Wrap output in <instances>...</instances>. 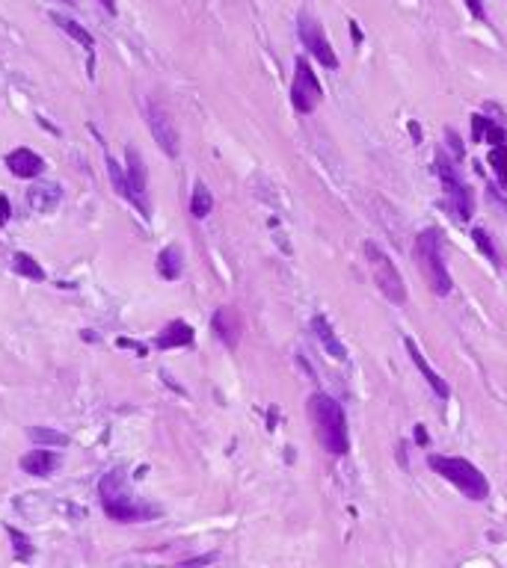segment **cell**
Instances as JSON below:
<instances>
[{"instance_id":"cell-8","label":"cell","mask_w":507,"mask_h":568,"mask_svg":"<svg viewBox=\"0 0 507 568\" xmlns=\"http://www.w3.org/2000/svg\"><path fill=\"white\" fill-rule=\"evenodd\" d=\"M294 68L297 71H294V80H291V107L297 112H303V116H308V112L320 104V98H324V86H320L312 62L306 57H297Z\"/></svg>"},{"instance_id":"cell-10","label":"cell","mask_w":507,"mask_h":568,"mask_svg":"<svg viewBox=\"0 0 507 568\" xmlns=\"http://www.w3.org/2000/svg\"><path fill=\"white\" fill-rule=\"evenodd\" d=\"M125 160H128V166H125V175H128V187H131V205L137 207L143 217L148 219L152 217V205H148V198H145V189H148V175H145V163L140 157V151L128 145L125 148Z\"/></svg>"},{"instance_id":"cell-7","label":"cell","mask_w":507,"mask_h":568,"mask_svg":"<svg viewBox=\"0 0 507 568\" xmlns=\"http://www.w3.org/2000/svg\"><path fill=\"white\" fill-rule=\"evenodd\" d=\"M297 36H300L303 48L317 59V66H324L329 71L338 68V57H336V48H332L329 36L324 30V24H320L317 18H312L308 12H300V18H297Z\"/></svg>"},{"instance_id":"cell-34","label":"cell","mask_w":507,"mask_h":568,"mask_svg":"<svg viewBox=\"0 0 507 568\" xmlns=\"http://www.w3.org/2000/svg\"><path fill=\"white\" fill-rule=\"evenodd\" d=\"M101 3H104V9L110 12V15H116V0H101Z\"/></svg>"},{"instance_id":"cell-12","label":"cell","mask_w":507,"mask_h":568,"mask_svg":"<svg viewBox=\"0 0 507 568\" xmlns=\"http://www.w3.org/2000/svg\"><path fill=\"white\" fill-rule=\"evenodd\" d=\"M404 347H406V352H410V358H413V364L418 367V373L424 376V382H427L430 388H434V394H436L439 400H448V397H451V388H448V382H445V379H442V376H439L434 367H430V361L424 358V352L418 349L415 340H413V337H404Z\"/></svg>"},{"instance_id":"cell-3","label":"cell","mask_w":507,"mask_h":568,"mask_svg":"<svg viewBox=\"0 0 507 568\" xmlns=\"http://www.w3.org/2000/svg\"><path fill=\"white\" fill-rule=\"evenodd\" d=\"M427 465L434 468L442 479H448V483L460 491V495H466L469 500L475 503H484L490 497V483L487 476L480 474V468H475L469 459L463 456H439V453H430L427 456Z\"/></svg>"},{"instance_id":"cell-19","label":"cell","mask_w":507,"mask_h":568,"mask_svg":"<svg viewBox=\"0 0 507 568\" xmlns=\"http://www.w3.org/2000/svg\"><path fill=\"white\" fill-rule=\"evenodd\" d=\"M51 21H54V24H57V27L63 30V33H69V36H71V39L78 42V45H83L86 50H95V39H92V33L86 30L83 24H78L74 18L63 15V12H51Z\"/></svg>"},{"instance_id":"cell-15","label":"cell","mask_w":507,"mask_h":568,"mask_svg":"<svg viewBox=\"0 0 507 568\" xmlns=\"http://www.w3.org/2000/svg\"><path fill=\"white\" fill-rule=\"evenodd\" d=\"M59 459L54 450H30L27 456H21V471L30 476H51L59 468Z\"/></svg>"},{"instance_id":"cell-21","label":"cell","mask_w":507,"mask_h":568,"mask_svg":"<svg viewBox=\"0 0 507 568\" xmlns=\"http://www.w3.org/2000/svg\"><path fill=\"white\" fill-rule=\"evenodd\" d=\"M211 210H214V196H211V189H208L202 181H196L193 196H190V213H193L196 219H205Z\"/></svg>"},{"instance_id":"cell-17","label":"cell","mask_w":507,"mask_h":568,"mask_svg":"<svg viewBox=\"0 0 507 568\" xmlns=\"http://www.w3.org/2000/svg\"><path fill=\"white\" fill-rule=\"evenodd\" d=\"M59 198H63V189H59V184H36V187H30V193H27V201H30V207L36 213H51L59 205Z\"/></svg>"},{"instance_id":"cell-18","label":"cell","mask_w":507,"mask_h":568,"mask_svg":"<svg viewBox=\"0 0 507 568\" xmlns=\"http://www.w3.org/2000/svg\"><path fill=\"white\" fill-rule=\"evenodd\" d=\"M157 272H160V279H166V282H178V279H181V272H184V255H181L178 246H166V249L157 255Z\"/></svg>"},{"instance_id":"cell-33","label":"cell","mask_w":507,"mask_h":568,"mask_svg":"<svg viewBox=\"0 0 507 568\" xmlns=\"http://www.w3.org/2000/svg\"><path fill=\"white\" fill-rule=\"evenodd\" d=\"M350 33H353V42H362V33L356 27V21H350Z\"/></svg>"},{"instance_id":"cell-23","label":"cell","mask_w":507,"mask_h":568,"mask_svg":"<svg viewBox=\"0 0 507 568\" xmlns=\"http://www.w3.org/2000/svg\"><path fill=\"white\" fill-rule=\"evenodd\" d=\"M30 441L42 447H69V435L57 432L51 426H30Z\"/></svg>"},{"instance_id":"cell-13","label":"cell","mask_w":507,"mask_h":568,"mask_svg":"<svg viewBox=\"0 0 507 568\" xmlns=\"http://www.w3.org/2000/svg\"><path fill=\"white\" fill-rule=\"evenodd\" d=\"M6 166L9 172L15 175V178H39V175L45 172V160L36 154L33 148H15L6 154Z\"/></svg>"},{"instance_id":"cell-1","label":"cell","mask_w":507,"mask_h":568,"mask_svg":"<svg viewBox=\"0 0 507 568\" xmlns=\"http://www.w3.org/2000/svg\"><path fill=\"white\" fill-rule=\"evenodd\" d=\"M308 418L315 423V435L332 456H344L350 450V432H348V414L341 402L329 394H312L308 397Z\"/></svg>"},{"instance_id":"cell-30","label":"cell","mask_w":507,"mask_h":568,"mask_svg":"<svg viewBox=\"0 0 507 568\" xmlns=\"http://www.w3.org/2000/svg\"><path fill=\"white\" fill-rule=\"evenodd\" d=\"M445 136H448V143H451V151H454V160H460V157H463V143H460V140H457V133H454V131H448V133H445Z\"/></svg>"},{"instance_id":"cell-24","label":"cell","mask_w":507,"mask_h":568,"mask_svg":"<svg viewBox=\"0 0 507 568\" xmlns=\"http://www.w3.org/2000/svg\"><path fill=\"white\" fill-rule=\"evenodd\" d=\"M490 166H492V172H496L499 184L507 189V143L490 148Z\"/></svg>"},{"instance_id":"cell-4","label":"cell","mask_w":507,"mask_h":568,"mask_svg":"<svg viewBox=\"0 0 507 568\" xmlns=\"http://www.w3.org/2000/svg\"><path fill=\"white\" fill-rule=\"evenodd\" d=\"M442 231L439 228H424L415 237V258L418 267H422V275L427 287L434 290L436 296H448L454 290V279L448 267H445V255H442Z\"/></svg>"},{"instance_id":"cell-22","label":"cell","mask_w":507,"mask_h":568,"mask_svg":"<svg viewBox=\"0 0 507 568\" xmlns=\"http://www.w3.org/2000/svg\"><path fill=\"white\" fill-rule=\"evenodd\" d=\"M12 267H15V272L24 275V279H30V282H45V270H42V263L36 261L33 255H27V252H18V255L12 258Z\"/></svg>"},{"instance_id":"cell-35","label":"cell","mask_w":507,"mask_h":568,"mask_svg":"<svg viewBox=\"0 0 507 568\" xmlns=\"http://www.w3.org/2000/svg\"><path fill=\"white\" fill-rule=\"evenodd\" d=\"M63 3H74V0H63Z\"/></svg>"},{"instance_id":"cell-27","label":"cell","mask_w":507,"mask_h":568,"mask_svg":"<svg viewBox=\"0 0 507 568\" xmlns=\"http://www.w3.org/2000/svg\"><path fill=\"white\" fill-rule=\"evenodd\" d=\"M472 237H475V246L484 252V255L496 263V267H501V261H499V252H496V246H492V237H490V231H484V228H475L472 231Z\"/></svg>"},{"instance_id":"cell-11","label":"cell","mask_w":507,"mask_h":568,"mask_svg":"<svg viewBox=\"0 0 507 568\" xmlns=\"http://www.w3.org/2000/svg\"><path fill=\"white\" fill-rule=\"evenodd\" d=\"M211 329H214L217 340L226 349H238L241 335H243V320H241V314L234 308H229V305L217 308L214 317H211Z\"/></svg>"},{"instance_id":"cell-26","label":"cell","mask_w":507,"mask_h":568,"mask_svg":"<svg viewBox=\"0 0 507 568\" xmlns=\"http://www.w3.org/2000/svg\"><path fill=\"white\" fill-rule=\"evenodd\" d=\"M6 533L12 539V548H15V557H21L24 562L33 560V541H30V536L21 533L18 527H6Z\"/></svg>"},{"instance_id":"cell-9","label":"cell","mask_w":507,"mask_h":568,"mask_svg":"<svg viewBox=\"0 0 507 568\" xmlns=\"http://www.w3.org/2000/svg\"><path fill=\"white\" fill-rule=\"evenodd\" d=\"M145 122H148V131H152V136H155V143L160 145V151H164L166 157H178L181 136H178V131H176V122L169 119L166 107L157 104L152 95L145 98Z\"/></svg>"},{"instance_id":"cell-31","label":"cell","mask_w":507,"mask_h":568,"mask_svg":"<svg viewBox=\"0 0 507 568\" xmlns=\"http://www.w3.org/2000/svg\"><path fill=\"white\" fill-rule=\"evenodd\" d=\"M119 347H131V349H137L140 356H145V352H148L143 344H134V340H128V337H122V340H119Z\"/></svg>"},{"instance_id":"cell-32","label":"cell","mask_w":507,"mask_h":568,"mask_svg":"<svg viewBox=\"0 0 507 568\" xmlns=\"http://www.w3.org/2000/svg\"><path fill=\"white\" fill-rule=\"evenodd\" d=\"M217 557L214 553H208V557H196V560H187V565H202V562H214Z\"/></svg>"},{"instance_id":"cell-2","label":"cell","mask_w":507,"mask_h":568,"mask_svg":"<svg viewBox=\"0 0 507 568\" xmlns=\"http://www.w3.org/2000/svg\"><path fill=\"white\" fill-rule=\"evenodd\" d=\"M98 497H101L104 515L119 521V524H137V521H148L157 515L155 507H140V503L131 497L128 483H125V471L122 468H113L101 476V483H98Z\"/></svg>"},{"instance_id":"cell-28","label":"cell","mask_w":507,"mask_h":568,"mask_svg":"<svg viewBox=\"0 0 507 568\" xmlns=\"http://www.w3.org/2000/svg\"><path fill=\"white\" fill-rule=\"evenodd\" d=\"M466 3V9L472 12V18H478V21H484L487 24V9H484V0H463Z\"/></svg>"},{"instance_id":"cell-20","label":"cell","mask_w":507,"mask_h":568,"mask_svg":"<svg viewBox=\"0 0 507 568\" xmlns=\"http://www.w3.org/2000/svg\"><path fill=\"white\" fill-rule=\"evenodd\" d=\"M472 128H475V140H480V133H484V143H492V145L507 143L504 128L496 122H490L487 116H472Z\"/></svg>"},{"instance_id":"cell-29","label":"cell","mask_w":507,"mask_h":568,"mask_svg":"<svg viewBox=\"0 0 507 568\" xmlns=\"http://www.w3.org/2000/svg\"><path fill=\"white\" fill-rule=\"evenodd\" d=\"M12 217V205H9V196H0V228L9 222Z\"/></svg>"},{"instance_id":"cell-25","label":"cell","mask_w":507,"mask_h":568,"mask_svg":"<svg viewBox=\"0 0 507 568\" xmlns=\"http://www.w3.org/2000/svg\"><path fill=\"white\" fill-rule=\"evenodd\" d=\"M107 172H110V181H113V187H116V193L122 196V198H128L131 201V187H128V175H125V169L119 166V163L113 160L107 154Z\"/></svg>"},{"instance_id":"cell-16","label":"cell","mask_w":507,"mask_h":568,"mask_svg":"<svg viewBox=\"0 0 507 568\" xmlns=\"http://www.w3.org/2000/svg\"><path fill=\"white\" fill-rule=\"evenodd\" d=\"M312 329H315L317 340L324 344V349L329 352L332 358H336V361H348V347H344L341 340L336 337V332H332V326L327 323L324 314H315V317H312Z\"/></svg>"},{"instance_id":"cell-6","label":"cell","mask_w":507,"mask_h":568,"mask_svg":"<svg viewBox=\"0 0 507 568\" xmlns=\"http://www.w3.org/2000/svg\"><path fill=\"white\" fill-rule=\"evenodd\" d=\"M362 255H365V263L371 270V279H374L377 290L386 296L392 305H404L406 302V284H404V275L398 272V267L392 263V258L383 252L377 243H362Z\"/></svg>"},{"instance_id":"cell-5","label":"cell","mask_w":507,"mask_h":568,"mask_svg":"<svg viewBox=\"0 0 507 568\" xmlns=\"http://www.w3.org/2000/svg\"><path fill=\"white\" fill-rule=\"evenodd\" d=\"M454 157H448L445 151H436V160H434V169L442 181L445 189V207L451 210V217L457 222H469L475 213V193L463 178H460V169L454 166Z\"/></svg>"},{"instance_id":"cell-14","label":"cell","mask_w":507,"mask_h":568,"mask_svg":"<svg viewBox=\"0 0 507 568\" xmlns=\"http://www.w3.org/2000/svg\"><path fill=\"white\" fill-rule=\"evenodd\" d=\"M193 326L184 323V320H172L166 323L164 329H160V335L155 337V347L157 349H178V347H190L193 344Z\"/></svg>"}]
</instances>
